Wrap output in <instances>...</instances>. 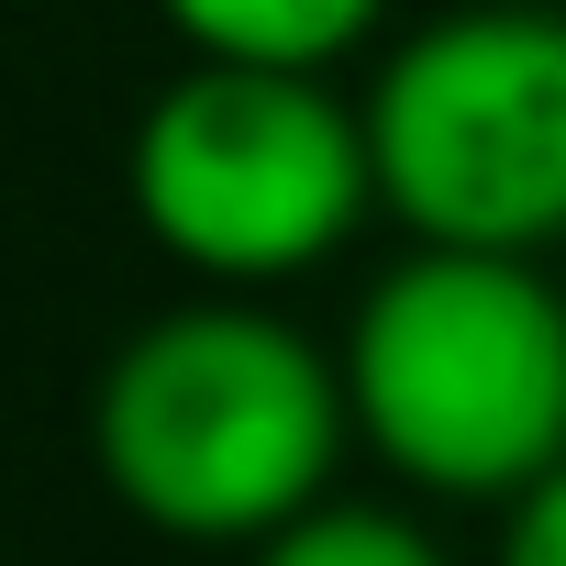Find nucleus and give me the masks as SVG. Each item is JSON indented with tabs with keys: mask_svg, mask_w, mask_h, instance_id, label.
I'll use <instances>...</instances> for the list:
<instances>
[{
	"mask_svg": "<svg viewBox=\"0 0 566 566\" xmlns=\"http://www.w3.org/2000/svg\"><path fill=\"white\" fill-rule=\"evenodd\" d=\"M156 23L189 56H244V67H345L389 34V0H156Z\"/></svg>",
	"mask_w": 566,
	"mask_h": 566,
	"instance_id": "nucleus-5",
	"label": "nucleus"
},
{
	"mask_svg": "<svg viewBox=\"0 0 566 566\" xmlns=\"http://www.w3.org/2000/svg\"><path fill=\"white\" fill-rule=\"evenodd\" d=\"M244 566H455L433 544V522H411L400 500H312L301 522H277L266 544H244Z\"/></svg>",
	"mask_w": 566,
	"mask_h": 566,
	"instance_id": "nucleus-6",
	"label": "nucleus"
},
{
	"mask_svg": "<svg viewBox=\"0 0 566 566\" xmlns=\"http://www.w3.org/2000/svg\"><path fill=\"white\" fill-rule=\"evenodd\" d=\"M345 444V356L266 312V290H200L134 323L90 389V467L167 544H266L334 500Z\"/></svg>",
	"mask_w": 566,
	"mask_h": 566,
	"instance_id": "nucleus-1",
	"label": "nucleus"
},
{
	"mask_svg": "<svg viewBox=\"0 0 566 566\" xmlns=\"http://www.w3.org/2000/svg\"><path fill=\"white\" fill-rule=\"evenodd\" d=\"M378 222L411 244L566 255V12L455 0L378 45L367 90Z\"/></svg>",
	"mask_w": 566,
	"mask_h": 566,
	"instance_id": "nucleus-4",
	"label": "nucleus"
},
{
	"mask_svg": "<svg viewBox=\"0 0 566 566\" xmlns=\"http://www.w3.org/2000/svg\"><path fill=\"white\" fill-rule=\"evenodd\" d=\"M123 200L200 290H290L378 222L367 112L323 67L189 56L123 134Z\"/></svg>",
	"mask_w": 566,
	"mask_h": 566,
	"instance_id": "nucleus-3",
	"label": "nucleus"
},
{
	"mask_svg": "<svg viewBox=\"0 0 566 566\" xmlns=\"http://www.w3.org/2000/svg\"><path fill=\"white\" fill-rule=\"evenodd\" d=\"M489 566H566V467H544L522 500H500V555Z\"/></svg>",
	"mask_w": 566,
	"mask_h": 566,
	"instance_id": "nucleus-7",
	"label": "nucleus"
},
{
	"mask_svg": "<svg viewBox=\"0 0 566 566\" xmlns=\"http://www.w3.org/2000/svg\"><path fill=\"white\" fill-rule=\"evenodd\" d=\"M345 411L356 444L422 489L500 511L566 467V277L555 255L411 244L345 312Z\"/></svg>",
	"mask_w": 566,
	"mask_h": 566,
	"instance_id": "nucleus-2",
	"label": "nucleus"
}]
</instances>
